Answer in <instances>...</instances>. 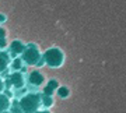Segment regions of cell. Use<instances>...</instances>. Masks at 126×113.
<instances>
[{"label":"cell","mask_w":126,"mask_h":113,"mask_svg":"<svg viewBox=\"0 0 126 113\" xmlns=\"http://www.w3.org/2000/svg\"><path fill=\"white\" fill-rule=\"evenodd\" d=\"M20 106L23 109L24 113H36L39 109L41 103H42V95L41 94H27L20 99Z\"/></svg>","instance_id":"obj_1"},{"label":"cell","mask_w":126,"mask_h":113,"mask_svg":"<svg viewBox=\"0 0 126 113\" xmlns=\"http://www.w3.org/2000/svg\"><path fill=\"white\" fill-rule=\"evenodd\" d=\"M44 60L50 68H58L64 63V53L59 48H50L44 53Z\"/></svg>","instance_id":"obj_2"},{"label":"cell","mask_w":126,"mask_h":113,"mask_svg":"<svg viewBox=\"0 0 126 113\" xmlns=\"http://www.w3.org/2000/svg\"><path fill=\"white\" fill-rule=\"evenodd\" d=\"M21 59H23L24 63L28 64V66H36V64L41 62L42 56H41L39 50L36 49L34 45H28L27 50L21 54Z\"/></svg>","instance_id":"obj_3"},{"label":"cell","mask_w":126,"mask_h":113,"mask_svg":"<svg viewBox=\"0 0 126 113\" xmlns=\"http://www.w3.org/2000/svg\"><path fill=\"white\" fill-rule=\"evenodd\" d=\"M9 85L17 88V89H21L25 85V80H24V75L20 71H14L9 75Z\"/></svg>","instance_id":"obj_4"},{"label":"cell","mask_w":126,"mask_h":113,"mask_svg":"<svg viewBox=\"0 0 126 113\" xmlns=\"http://www.w3.org/2000/svg\"><path fill=\"white\" fill-rule=\"evenodd\" d=\"M28 81L30 84L34 87H39L42 85L44 82H45V77H44V74L38 70H34V71L30 73V75H28Z\"/></svg>","instance_id":"obj_5"},{"label":"cell","mask_w":126,"mask_h":113,"mask_svg":"<svg viewBox=\"0 0 126 113\" xmlns=\"http://www.w3.org/2000/svg\"><path fill=\"white\" fill-rule=\"evenodd\" d=\"M25 50H27V46L24 45L21 41H13L10 43V52L14 56H17V57H20V54H23Z\"/></svg>","instance_id":"obj_6"},{"label":"cell","mask_w":126,"mask_h":113,"mask_svg":"<svg viewBox=\"0 0 126 113\" xmlns=\"http://www.w3.org/2000/svg\"><path fill=\"white\" fill-rule=\"evenodd\" d=\"M11 109V100L7 95L4 94H0V113L7 112Z\"/></svg>","instance_id":"obj_7"},{"label":"cell","mask_w":126,"mask_h":113,"mask_svg":"<svg viewBox=\"0 0 126 113\" xmlns=\"http://www.w3.org/2000/svg\"><path fill=\"white\" fill-rule=\"evenodd\" d=\"M10 64V56L7 52H0V73H3Z\"/></svg>","instance_id":"obj_8"},{"label":"cell","mask_w":126,"mask_h":113,"mask_svg":"<svg viewBox=\"0 0 126 113\" xmlns=\"http://www.w3.org/2000/svg\"><path fill=\"white\" fill-rule=\"evenodd\" d=\"M56 92H58V96L62 98V99H66V98H69V95H70V89H69L67 87H59Z\"/></svg>","instance_id":"obj_9"},{"label":"cell","mask_w":126,"mask_h":113,"mask_svg":"<svg viewBox=\"0 0 126 113\" xmlns=\"http://www.w3.org/2000/svg\"><path fill=\"white\" fill-rule=\"evenodd\" d=\"M23 63H24V60L21 59V57H16V59H13V62H11V68L16 70V71H18V70L23 68Z\"/></svg>","instance_id":"obj_10"},{"label":"cell","mask_w":126,"mask_h":113,"mask_svg":"<svg viewBox=\"0 0 126 113\" xmlns=\"http://www.w3.org/2000/svg\"><path fill=\"white\" fill-rule=\"evenodd\" d=\"M42 105H44L45 108H50V106L53 105V96L44 95V94H42Z\"/></svg>","instance_id":"obj_11"},{"label":"cell","mask_w":126,"mask_h":113,"mask_svg":"<svg viewBox=\"0 0 126 113\" xmlns=\"http://www.w3.org/2000/svg\"><path fill=\"white\" fill-rule=\"evenodd\" d=\"M46 87H48V88H50L52 91H58V88H59L60 85H59V81H58V80L52 78V80H49V81H48Z\"/></svg>","instance_id":"obj_12"},{"label":"cell","mask_w":126,"mask_h":113,"mask_svg":"<svg viewBox=\"0 0 126 113\" xmlns=\"http://www.w3.org/2000/svg\"><path fill=\"white\" fill-rule=\"evenodd\" d=\"M7 45V41H6V31L3 28H0V48H4Z\"/></svg>","instance_id":"obj_13"},{"label":"cell","mask_w":126,"mask_h":113,"mask_svg":"<svg viewBox=\"0 0 126 113\" xmlns=\"http://www.w3.org/2000/svg\"><path fill=\"white\" fill-rule=\"evenodd\" d=\"M10 112H11V113H24V112H23V109H21V106H20V103L11 105V109H10Z\"/></svg>","instance_id":"obj_14"},{"label":"cell","mask_w":126,"mask_h":113,"mask_svg":"<svg viewBox=\"0 0 126 113\" xmlns=\"http://www.w3.org/2000/svg\"><path fill=\"white\" fill-rule=\"evenodd\" d=\"M4 88H6V85H4V81H3V78L0 77V94L4 91Z\"/></svg>","instance_id":"obj_15"},{"label":"cell","mask_w":126,"mask_h":113,"mask_svg":"<svg viewBox=\"0 0 126 113\" xmlns=\"http://www.w3.org/2000/svg\"><path fill=\"white\" fill-rule=\"evenodd\" d=\"M4 20H6V17H4V15H1V14H0V23H3Z\"/></svg>","instance_id":"obj_16"},{"label":"cell","mask_w":126,"mask_h":113,"mask_svg":"<svg viewBox=\"0 0 126 113\" xmlns=\"http://www.w3.org/2000/svg\"><path fill=\"white\" fill-rule=\"evenodd\" d=\"M36 113H50V112H49V110H38Z\"/></svg>","instance_id":"obj_17"},{"label":"cell","mask_w":126,"mask_h":113,"mask_svg":"<svg viewBox=\"0 0 126 113\" xmlns=\"http://www.w3.org/2000/svg\"><path fill=\"white\" fill-rule=\"evenodd\" d=\"M3 113H11V112H10V110H7V112H3Z\"/></svg>","instance_id":"obj_18"}]
</instances>
